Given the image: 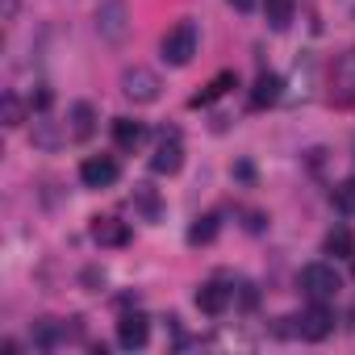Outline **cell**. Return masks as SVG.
<instances>
[{"label": "cell", "mask_w": 355, "mask_h": 355, "mask_svg": "<svg viewBox=\"0 0 355 355\" xmlns=\"http://www.w3.org/2000/svg\"><path fill=\"white\" fill-rule=\"evenodd\" d=\"M197 46H201V30H197L193 17H184V21H175V26L163 34L159 55H163V63H171V67H189L193 55H197Z\"/></svg>", "instance_id": "cell-1"}, {"label": "cell", "mask_w": 355, "mask_h": 355, "mask_svg": "<svg viewBox=\"0 0 355 355\" xmlns=\"http://www.w3.org/2000/svg\"><path fill=\"white\" fill-rule=\"evenodd\" d=\"M338 288H343V280H338L334 263H305L301 268V293L309 301H334Z\"/></svg>", "instance_id": "cell-2"}, {"label": "cell", "mask_w": 355, "mask_h": 355, "mask_svg": "<svg viewBox=\"0 0 355 355\" xmlns=\"http://www.w3.org/2000/svg\"><path fill=\"white\" fill-rule=\"evenodd\" d=\"M159 76L150 67H125L121 71V96L134 101V105H155L159 101Z\"/></svg>", "instance_id": "cell-3"}, {"label": "cell", "mask_w": 355, "mask_h": 355, "mask_svg": "<svg viewBox=\"0 0 355 355\" xmlns=\"http://www.w3.org/2000/svg\"><path fill=\"white\" fill-rule=\"evenodd\" d=\"M184 167V142H180V130H163L159 142H155V155H150V171L155 175H175Z\"/></svg>", "instance_id": "cell-4"}, {"label": "cell", "mask_w": 355, "mask_h": 355, "mask_svg": "<svg viewBox=\"0 0 355 355\" xmlns=\"http://www.w3.org/2000/svg\"><path fill=\"white\" fill-rule=\"evenodd\" d=\"M330 330H334V309H330L326 301H313V305L297 318V334L309 338V343H322Z\"/></svg>", "instance_id": "cell-5"}, {"label": "cell", "mask_w": 355, "mask_h": 355, "mask_svg": "<svg viewBox=\"0 0 355 355\" xmlns=\"http://www.w3.org/2000/svg\"><path fill=\"white\" fill-rule=\"evenodd\" d=\"M117 175H121V167H117L113 155H88V159L80 163V180H84V189H109Z\"/></svg>", "instance_id": "cell-6"}, {"label": "cell", "mask_w": 355, "mask_h": 355, "mask_svg": "<svg viewBox=\"0 0 355 355\" xmlns=\"http://www.w3.org/2000/svg\"><path fill=\"white\" fill-rule=\"evenodd\" d=\"M330 88H334V101L355 109V51H347L338 63H334V76H330Z\"/></svg>", "instance_id": "cell-7"}, {"label": "cell", "mask_w": 355, "mask_h": 355, "mask_svg": "<svg viewBox=\"0 0 355 355\" xmlns=\"http://www.w3.org/2000/svg\"><path fill=\"white\" fill-rule=\"evenodd\" d=\"M146 338H150V322H146L142 313H121V322H117V343H121L125 351H138V347H146Z\"/></svg>", "instance_id": "cell-8"}, {"label": "cell", "mask_w": 355, "mask_h": 355, "mask_svg": "<svg viewBox=\"0 0 355 355\" xmlns=\"http://www.w3.org/2000/svg\"><path fill=\"white\" fill-rule=\"evenodd\" d=\"M284 96V80L276 76V71H263L259 80H255V88H251V109H268V105H276Z\"/></svg>", "instance_id": "cell-9"}, {"label": "cell", "mask_w": 355, "mask_h": 355, "mask_svg": "<svg viewBox=\"0 0 355 355\" xmlns=\"http://www.w3.org/2000/svg\"><path fill=\"white\" fill-rule=\"evenodd\" d=\"M92 239H96L101 247H125V243H130V230H125V222H117V218H92Z\"/></svg>", "instance_id": "cell-10"}, {"label": "cell", "mask_w": 355, "mask_h": 355, "mask_svg": "<svg viewBox=\"0 0 355 355\" xmlns=\"http://www.w3.org/2000/svg\"><path fill=\"white\" fill-rule=\"evenodd\" d=\"M226 305H230V288H222L218 280H209V284L197 288V309H201V313L218 318V313H226Z\"/></svg>", "instance_id": "cell-11"}, {"label": "cell", "mask_w": 355, "mask_h": 355, "mask_svg": "<svg viewBox=\"0 0 355 355\" xmlns=\"http://www.w3.org/2000/svg\"><path fill=\"white\" fill-rule=\"evenodd\" d=\"M113 142H117V150H138L146 142V125L130 121V117H117L113 121Z\"/></svg>", "instance_id": "cell-12"}, {"label": "cell", "mask_w": 355, "mask_h": 355, "mask_svg": "<svg viewBox=\"0 0 355 355\" xmlns=\"http://www.w3.org/2000/svg\"><path fill=\"white\" fill-rule=\"evenodd\" d=\"M121 17H125L121 0H109L105 9H96V30H101L105 38H113V42H117V38L125 34V21H121Z\"/></svg>", "instance_id": "cell-13"}, {"label": "cell", "mask_w": 355, "mask_h": 355, "mask_svg": "<svg viewBox=\"0 0 355 355\" xmlns=\"http://www.w3.org/2000/svg\"><path fill=\"white\" fill-rule=\"evenodd\" d=\"M230 88H234V71H218V76H214V80H209L193 101H189V105H193V109H205V105H214L218 96H226Z\"/></svg>", "instance_id": "cell-14"}, {"label": "cell", "mask_w": 355, "mask_h": 355, "mask_svg": "<svg viewBox=\"0 0 355 355\" xmlns=\"http://www.w3.org/2000/svg\"><path fill=\"white\" fill-rule=\"evenodd\" d=\"M322 247H326V255H334V259H343V255H355V239H351V230H347V226H334V230H326Z\"/></svg>", "instance_id": "cell-15"}, {"label": "cell", "mask_w": 355, "mask_h": 355, "mask_svg": "<svg viewBox=\"0 0 355 355\" xmlns=\"http://www.w3.org/2000/svg\"><path fill=\"white\" fill-rule=\"evenodd\" d=\"M293 0H263V17H268V26L272 30H288L293 26Z\"/></svg>", "instance_id": "cell-16"}, {"label": "cell", "mask_w": 355, "mask_h": 355, "mask_svg": "<svg viewBox=\"0 0 355 355\" xmlns=\"http://www.w3.org/2000/svg\"><path fill=\"white\" fill-rule=\"evenodd\" d=\"M0 121H5L9 130H17V125L26 121V105H21L17 92H5V96H0Z\"/></svg>", "instance_id": "cell-17"}, {"label": "cell", "mask_w": 355, "mask_h": 355, "mask_svg": "<svg viewBox=\"0 0 355 355\" xmlns=\"http://www.w3.org/2000/svg\"><path fill=\"white\" fill-rule=\"evenodd\" d=\"M92 105L88 101H80V105H71V138H88L92 134Z\"/></svg>", "instance_id": "cell-18"}, {"label": "cell", "mask_w": 355, "mask_h": 355, "mask_svg": "<svg viewBox=\"0 0 355 355\" xmlns=\"http://www.w3.org/2000/svg\"><path fill=\"white\" fill-rule=\"evenodd\" d=\"M214 239H218V214L197 218V222H193V230H189V243H214Z\"/></svg>", "instance_id": "cell-19"}, {"label": "cell", "mask_w": 355, "mask_h": 355, "mask_svg": "<svg viewBox=\"0 0 355 355\" xmlns=\"http://www.w3.org/2000/svg\"><path fill=\"white\" fill-rule=\"evenodd\" d=\"M334 205H338L343 214H355V175H347V180L334 189Z\"/></svg>", "instance_id": "cell-20"}, {"label": "cell", "mask_w": 355, "mask_h": 355, "mask_svg": "<svg viewBox=\"0 0 355 355\" xmlns=\"http://www.w3.org/2000/svg\"><path fill=\"white\" fill-rule=\"evenodd\" d=\"M51 101H55V96H51V88H46V84H38V92H34V109H51Z\"/></svg>", "instance_id": "cell-21"}, {"label": "cell", "mask_w": 355, "mask_h": 355, "mask_svg": "<svg viewBox=\"0 0 355 355\" xmlns=\"http://www.w3.org/2000/svg\"><path fill=\"white\" fill-rule=\"evenodd\" d=\"M17 17V0H5V21H13Z\"/></svg>", "instance_id": "cell-22"}, {"label": "cell", "mask_w": 355, "mask_h": 355, "mask_svg": "<svg viewBox=\"0 0 355 355\" xmlns=\"http://www.w3.org/2000/svg\"><path fill=\"white\" fill-rule=\"evenodd\" d=\"M230 5H234V9H239V13H247V9H251V5H255V0H230Z\"/></svg>", "instance_id": "cell-23"}, {"label": "cell", "mask_w": 355, "mask_h": 355, "mask_svg": "<svg viewBox=\"0 0 355 355\" xmlns=\"http://www.w3.org/2000/svg\"><path fill=\"white\" fill-rule=\"evenodd\" d=\"M351 259H355V255H351Z\"/></svg>", "instance_id": "cell-24"}]
</instances>
